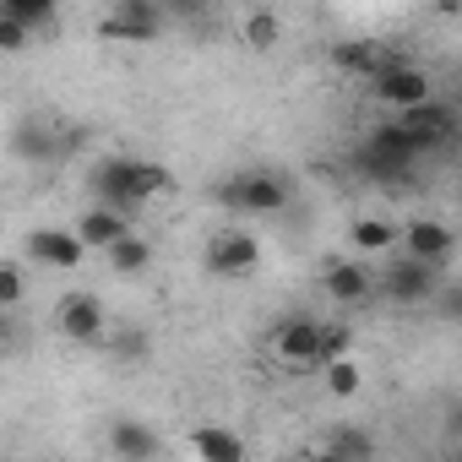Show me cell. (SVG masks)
<instances>
[{
  "mask_svg": "<svg viewBox=\"0 0 462 462\" xmlns=\"http://www.w3.org/2000/svg\"><path fill=\"white\" fill-rule=\"evenodd\" d=\"M88 190H93V201H104V207L136 212L142 201H152V196L174 190V174H169L163 163H152V158L115 152V158H98V163H93V174H88Z\"/></svg>",
  "mask_w": 462,
  "mask_h": 462,
  "instance_id": "6da1fadb",
  "label": "cell"
},
{
  "mask_svg": "<svg viewBox=\"0 0 462 462\" xmlns=\"http://www.w3.org/2000/svg\"><path fill=\"white\" fill-rule=\"evenodd\" d=\"M354 158H359V174H370V180H381V185H397V180H408V174L419 169L424 147L413 142V131H408L402 120H381V125L365 136V147H359Z\"/></svg>",
  "mask_w": 462,
  "mask_h": 462,
  "instance_id": "7a4b0ae2",
  "label": "cell"
},
{
  "mask_svg": "<svg viewBox=\"0 0 462 462\" xmlns=\"http://www.w3.org/2000/svg\"><path fill=\"white\" fill-rule=\"evenodd\" d=\"M212 196L228 212H256V217H267V212H283L294 190H289V180L278 169H240V174H228Z\"/></svg>",
  "mask_w": 462,
  "mask_h": 462,
  "instance_id": "3957f363",
  "label": "cell"
},
{
  "mask_svg": "<svg viewBox=\"0 0 462 462\" xmlns=\"http://www.w3.org/2000/svg\"><path fill=\"white\" fill-rule=\"evenodd\" d=\"M98 39H109V44H158L163 39V0H109Z\"/></svg>",
  "mask_w": 462,
  "mask_h": 462,
  "instance_id": "277c9868",
  "label": "cell"
},
{
  "mask_svg": "<svg viewBox=\"0 0 462 462\" xmlns=\"http://www.w3.org/2000/svg\"><path fill=\"white\" fill-rule=\"evenodd\" d=\"M201 262H207L212 278H245L262 262V240L251 235V228H217V235L207 240V256Z\"/></svg>",
  "mask_w": 462,
  "mask_h": 462,
  "instance_id": "5b68a950",
  "label": "cell"
},
{
  "mask_svg": "<svg viewBox=\"0 0 462 462\" xmlns=\"http://www.w3.org/2000/svg\"><path fill=\"white\" fill-rule=\"evenodd\" d=\"M370 93H375V104L381 109H413L419 98H430V77L413 66V60H386L375 77H370Z\"/></svg>",
  "mask_w": 462,
  "mask_h": 462,
  "instance_id": "8992f818",
  "label": "cell"
},
{
  "mask_svg": "<svg viewBox=\"0 0 462 462\" xmlns=\"http://www.w3.org/2000/svg\"><path fill=\"white\" fill-rule=\"evenodd\" d=\"M397 120L413 131V142L424 147V158H430V152H440V147L457 136V109H451L446 98H435V93H430V98H419L413 109H397Z\"/></svg>",
  "mask_w": 462,
  "mask_h": 462,
  "instance_id": "52a82bcc",
  "label": "cell"
},
{
  "mask_svg": "<svg viewBox=\"0 0 462 462\" xmlns=\"http://www.w3.org/2000/svg\"><path fill=\"white\" fill-rule=\"evenodd\" d=\"M435 273H440V267L402 256L397 267H386V278L375 283V294H386L392 305H430V300L440 294V278H435Z\"/></svg>",
  "mask_w": 462,
  "mask_h": 462,
  "instance_id": "ba28073f",
  "label": "cell"
},
{
  "mask_svg": "<svg viewBox=\"0 0 462 462\" xmlns=\"http://www.w3.org/2000/svg\"><path fill=\"white\" fill-rule=\"evenodd\" d=\"M397 245L413 256V262H430V267H446L451 251H457V235H451V223L440 217H413L397 228Z\"/></svg>",
  "mask_w": 462,
  "mask_h": 462,
  "instance_id": "9c48e42d",
  "label": "cell"
},
{
  "mask_svg": "<svg viewBox=\"0 0 462 462\" xmlns=\"http://www.w3.org/2000/svg\"><path fill=\"white\" fill-rule=\"evenodd\" d=\"M23 251H28V262L55 267V273H71V267H82V256H88V245L77 240V228H28Z\"/></svg>",
  "mask_w": 462,
  "mask_h": 462,
  "instance_id": "30bf717a",
  "label": "cell"
},
{
  "mask_svg": "<svg viewBox=\"0 0 462 462\" xmlns=\"http://www.w3.org/2000/svg\"><path fill=\"white\" fill-rule=\"evenodd\" d=\"M55 316H60V332L71 343H104L109 337V310L98 294H66Z\"/></svg>",
  "mask_w": 462,
  "mask_h": 462,
  "instance_id": "8fae6325",
  "label": "cell"
},
{
  "mask_svg": "<svg viewBox=\"0 0 462 462\" xmlns=\"http://www.w3.org/2000/svg\"><path fill=\"white\" fill-rule=\"evenodd\" d=\"M321 289L332 294V305H365L370 294H375V273H370V262H327V273H321Z\"/></svg>",
  "mask_w": 462,
  "mask_h": 462,
  "instance_id": "7c38bea8",
  "label": "cell"
},
{
  "mask_svg": "<svg viewBox=\"0 0 462 462\" xmlns=\"http://www.w3.org/2000/svg\"><path fill=\"white\" fill-rule=\"evenodd\" d=\"M273 348L283 365H316V316H283L273 327Z\"/></svg>",
  "mask_w": 462,
  "mask_h": 462,
  "instance_id": "4fadbf2b",
  "label": "cell"
},
{
  "mask_svg": "<svg viewBox=\"0 0 462 462\" xmlns=\"http://www.w3.org/2000/svg\"><path fill=\"white\" fill-rule=\"evenodd\" d=\"M131 228V212H120V207H104V201H93L82 217H77V240L88 245V251H104V245H115L120 235Z\"/></svg>",
  "mask_w": 462,
  "mask_h": 462,
  "instance_id": "5bb4252c",
  "label": "cell"
},
{
  "mask_svg": "<svg viewBox=\"0 0 462 462\" xmlns=\"http://www.w3.org/2000/svg\"><path fill=\"white\" fill-rule=\"evenodd\" d=\"M386 60H397V55L375 39H348V44L332 50V71H343V77H375Z\"/></svg>",
  "mask_w": 462,
  "mask_h": 462,
  "instance_id": "9a60e30c",
  "label": "cell"
},
{
  "mask_svg": "<svg viewBox=\"0 0 462 462\" xmlns=\"http://www.w3.org/2000/svg\"><path fill=\"white\" fill-rule=\"evenodd\" d=\"M109 451L125 457V462H147V457L163 451V440H158L142 419H115V424H109Z\"/></svg>",
  "mask_w": 462,
  "mask_h": 462,
  "instance_id": "2e32d148",
  "label": "cell"
},
{
  "mask_svg": "<svg viewBox=\"0 0 462 462\" xmlns=\"http://www.w3.org/2000/svg\"><path fill=\"white\" fill-rule=\"evenodd\" d=\"M104 262H109V273H115V278H136V273H147V267H152V245L136 235V228H125L115 245H104Z\"/></svg>",
  "mask_w": 462,
  "mask_h": 462,
  "instance_id": "e0dca14e",
  "label": "cell"
},
{
  "mask_svg": "<svg viewBox=\"0 0 462 462\" xmlns=\"http://www.w3.org/2000/svg\"><path fill=\"white\" fill-rule=\"evenodd\" d=\"M190 451L207 457V462H245V440L228 435V430H217V424H201V430L190 435Z\"/></svg>",
  "mask_w": 462,
  "mask_h": 462,
  "instance_id": "ac0fdd59",
  "label": "cell"
},
{
  "mask_svg": "<svg viewBox=\"0 0 462 462\" xmlns=\"http://www.w3.org/2000/svg\"><path fill=\"white\" fill-rule=\"evenodd\" d=\"M348 245H354L359 256H381V251L397 245V223H386V217H359V223L348 228Z\"/></svg>",
  "mask_w": 462,
  "mask_h": 462,
  "instance_id": "d6986e66",
  "label": "cell"
},
{
  "mask_svg": "<svg viewBox=\"0 0 462 462\" xmlns=\"http://www.w3.org/2000/svg\"><path fill=\"white\" fill-rule=\"evenodd\" d=\"M240 39H245L251 50H262V55H267V50H278V39H283V17L262 6V12H251V17L240 23Z\"/></svg>",
  "mask_w": 462,
  "mask_h": 462,
  "instance_id": "ffe728a7",
  "label": "cell"
},
{
  "mask_svg": "<svg viewBox=\"0 0 462 462\" xmlns=\"http://www.w3.org/2000/svg\"><path fill=\"white\" fill-rule=\"evenodd\" d=\"M321 370H327V392H332V397H343V402H348V397H359V386H365V370H359L348 354L327 359Z\"/></svg>",
  "mask_w": 462,
  "mask_h": 462,
  "instance_id": "44dd1931",
  "label": "cell"
},
{
  "mask_svg": "<svg viewBox=\"0 0 462 462\" xmlns=\"http://www.w3.org/2000/svg\"><path fill=\"white\" fill-rule=\"evenodd\" d=\"M0 12H6V17H17L23 28H50L55 23V12H60V0H0Z\"/></svg>",
  "mask_w": 462,
  "mask_h": 462,
  "instance_id": "7402d4cb",
  "label": "cell"
},
{
  "mask_svg": "<svg viewBox=\"0 0 462 462\" xmlns=\"http://www.w3.org/2000/svg\"><path fill=\"white\" fill-rule=\"evenodd\" d=\"M354 348V327H343V321H316V365H327V359H337V354H348Z\"/></svg>",
  "mask_w": 462,
  "mask_h": 462,
  "instance_id": "603a6c76",
  "label": "cell"
},
{
  "mask_svg": "<svg viewBox=\"0 0 462 462\" xmlns=\"http://www.w3.org/2000/svg\"><path fill=\"white\" fill-rule=\"evenodd\" d=\"M17 152H28L33 163H50V158L60 152V142H55L44 125H23V131H17Z\"/></svg>",
  "mask_w": 462,
  "mask_h": 462,
  "instance_id": "cb8c5ba5",
  "label": "cell"
},
{
  "mask_svg": "<svg viewBox=\"0 0 462 462\" xmlns=\"http://www.w3.org/2000/svg\"><path fill=\"white\" fill-rule=\"evenodd\" d=\"M28 300V273L17 262H0V310H17Z\"/></svg>",
  "mask_w": 462,
  "mask_h": 462,
  "instance_id": "d4e9b609",
  "label": "cell"
},
{
  "mask_svg": "<svg viewBox=\"0 0 462 462\" xmlns=\"http://www.w3.org/2000/svg\"><path fill=\"white\" fill-rule=\"evenodd\" d=\"M109 348H115V359H147V348H152V343H147V332H142V327H120V332L109 337Z\"/></svg>",
  "mask_w": 462,
  "mask_h": 462,
  "instance_id": "484cf974",
  "label": "cell"
},
{
  "mask_svg": "<svg viewBox=\"0 0 462 462\" xmlns=\"http://www.w3.org/2000/svg\"><path fill=\"white\" fill-rule=\"evenodd\" d=\"M327 451H332V457H370L375 440L359 435V430H337V435H327Z\"/></svg>",
  "mask_w": 462,
  "mask_h": 462,
  "instance_id": "4316f807",
  "label": "cell"
},
{
  "mask_svg": "<svg viewBox=\"0 0 462 462\" xmlns=\"http://www.w3.org/2000/svg\"><path fill=\"white\" fill-rule=\"evenodd\" d=\"M28 44H33V28H23L17 17L0 12V55H23Z\"/></svg>",
  "mask_w": 462,
  "mask_h": 462,
  "instance_id": "83f0119b",
  "label": "cell"
},
{
  "mask_svg": "<svg viewBox=\"0 0 462 462\" xmlns=\"http://www.w3.org/2000/svg\"><path fill=\"white\" fill-rule=\"evenodd\" d=\"M201 6H212V0H163V12H201Z\"/></svg>",
  "mask_w": 462,
  "mask_h": 462,
  "instance_id": "f1b7e54d",
  "label": "cell"
},
{
  "mask_svg": "<svg viewBox=\"0 0 462 462\" xmlns=\"http://www.w3.org/2000/svg\"><path fill=\"white\" fill-rule=\"evenodd\" d=\"M435 6H440V17H457V12H462V0H435Z\"/></svg>",
  "mask_w": 462,
  "mask_h": 462,
  "instance_id": "f546056e",
  "label": "cell"
},
{
  "mask_svg": "<svg viewBox=\"0 0 462 462\" xmlns=\"http://www.w3.org/2000/svg\"><path fill=\"white\" fill-rule=\"evenodd\" d=\"M0 343H6V310H0Z\"/></svg>",
  "mask_w": 462,
  "mask_h": 462,
  "instance_id": "4dcf8cb0",
  "label": "cell"
}]
</instances>
